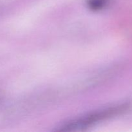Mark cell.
I'll return each mask as SVG.
<instances>
[{
  "instance_id": "1",
  "label": "cell",
  "mask_w": 132,
  "mask_h": 132,
  "mask_svg": "<svg viewBox=\"0 0 132 132\" xmlns=\"http://www.w3.org/2000/svg\"><path fill=\"white\" fill-rule=\"evenodd\" d=\"M129 107L130 106L128 104H123V105L117 106L103 110L100 112H95L92 114L88 115L81 119L65 125L61 130V131H73V130H79L82 128H86L98 121H103V120L106 119L108 118H110L113 116L124 113L128 109Z\"/></svg>"
},
{
  "instance_id": "2",
  "label": "cell",
  "mask_w": 132,
  "mask_h": 132,
  "mask_svg": "<svg viewBox=\"0 0 132 132\" xmlns=\"http://www.w3.org/2000/svg\"><path fill=\"white\" fill-rule=\"evenodd\" d=\"M106 4V0H90L89 2L90 8L92 9H100Z\"/></svg>"
}]
</instances>
